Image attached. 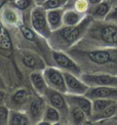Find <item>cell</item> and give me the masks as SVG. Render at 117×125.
Here are the masks:
<instances>
[{
    "label": "cell",
    "instance_id": "cell-26",
    "mask_svg": "<svg viewBox=\"0 0 117 125\" xmlns=\"http://www.w3.org/2000/svg\"><path fill=\"white\" fill-rule=\"evenodd\" d=\"M24 62H25V65H27L28 67H34L35 66V60L32 58V56H24V59H23Z\"/></svg>",
    "mask_w": 117,
    "mask_h": 125
},
{
    "label": "cell",
    "instance_id": "cell-7",
    "mask_svg": "<svg viewBox=\"0 0 117 125\" xmlns=\"http://www.w3.org/2000/svg\"><path fill=\"white\" fill-rule=\"evenodd\" d=\"M54 58H55L56 62H57L61 67H63V68H68V69H71V70H73L74 72H76V73L79 72L78 67H77L75 64H74V62L68 58V56H66L65 54L57 53V52H56V53H54Z\"/></svg>",
    "mask_w": 117,
    "mask_h": 125
},
{
    "label": "cell",
    "instance_id": "cell-1",
    "mask_svg": "<svg viewBox=\"0 0 117 125\" xmlns=\"http://www.w3.org/2000/svg\"><path fill=\"white\" fill-rule=\"evenodd\" d=\"M94 34L95 37L106 46H117V25L109 23L99 25L94 30Z\"/></svg>",
    "mask_w": 117,
    "mask_h": 125
},
{
    "label": "cell",
    "instance_id": "cell-8",
    "mask_svg": "<svg viewBox=\"0 0 117 125\" xmlns=\"http://www.w3.org/2000/svg\"><path fill=\"white\" fill-rule=\"evenodd\" d=\"M81 33V29L79 27H68L61 31V35L63 38H65L67 42H74Z\"/></svg>",
    "mask_w": 117,
    "mask_h": 125
},
{
    "label": "cell",
    "instance_id": "cell-5",
    "mask_svg": "<svg viewBox=\"0 0 117 125\" xmlns=\"http://www.w3.org/2000/svg\"><path fill=\"white\" fill-rule=\"evenodd\" d=\"M65 80H66V84H67L68 88L71 91L75 92V93H80V94H82V93H85L88 89L87 85L83 84L82 82H80L77 78L72 76L71 74L66 73L65 74Z\"/></svg>",
    "mask_w": 117,
    "mask_h": 125
},
{
    "label": "cell",
    "instance_id": "cell-12",
    "mask_svg": "<svg viewBox=\"0 0 117 125\" xmlns=\"http://www.w3.org/2000/svg\"><path fill=\"white\" fill-rule=\"evenodd\" d=\"M115 101L112 100H106V98H95L94 100V105H93V111L97 114L104 111L106 108H108L112 104H114Z\"/></svg>",
    "mask_w": 117,
    "mask_h": 125
},
{
    "label": "cell",
    "instance_id": "cell-3",
    "mask_svg": "<svg viewBox=\"0 0 117 125\" xmlns=\"http://www.w3.org/2000/svg\"><path fill=\"white\" fill-rule=\"evenodd\" d=\"M85 95L89 100L106 98L117 102V87L116 86H95L87 89Z\"/></svg>",
    "mask_w": 117,
    "mask_h": 125
},
{
    "label": "cell",
    "instance_id": "cell-14",
    "mask_svg": "<svg viewBox=\"0 0 117 125\" xmlns=\"http://www.w3.org/2000/svg\"><path fill=\"white\" fill-rule=\"evenodd\" d=\"M42 109H43V104H42V102H40V101L34 102L31 105V109H30L32 116H33L34 118H37L39 115H41Z\"/></svg>",
    "mask_w": 117,
    "mask_h": 125
},
{
    "label": "cell",
    "instance_id": "cell-21",
    "mask_svg": "<svg viewBox=\"0 0 117 125\" xmlns=\"http://www.w3.org/2000/svg\"><path fill=\"white\" fill-rule=\"evenodd\" d=\"M31 77H32V81H33L36 88H38V89H42V88L44 87V81H43V79H42V77L40 75L33 74Z\"/></svg>",
    "mask_w": 117,
    "mask_h": 125
},
{
    "label": "cell",
    "instance_id": "cell-9",
    "mask_svg": "<svg viewBox=\"0 0 117 125\" xmlns=\"http://www.w3.org/2000/svg\"><path fill=\"white\" fill-rule=\"evenodd\" d=\"M111 7H112V4L109 0L105 2H100L97 4V6L94 7V17H98V18H106L107 14L110 12Z\"/></svg>",
    "mask_w": 117,
    "mask_h": 125
},
{
    "label": "cell",
    "instance_id": "cell-17",
    "mask_svg": "<svg viewBox=\"0 0 117 125\" xmlns=\"http://www.w3.org/2000/svg\"><path fill=\"white\" fill-rule=\"evenodd\" d=\"M79 20H80V18H79V15L75 12H68L65 15V22L70 26L76 25L79 22Z\"/></svg>",
    "mask_w": 117,
    "mask_h": 125
},
{
    "label": "cell",
    "instance_id": "cell-32",
    "mask_svg": "<svg viewBox=\"0 0 117 125\" xmlns=\"http://www.w3.org/2000/svg\"><path fill=\"white\" fill-rule=\"evenodd\" d=\"M2 98H3V93H2V92H0V102L2 101Z\"/></svg>",
    "mask_w": 117,
    "mask_h": 125
},
{
    "label": "cell",
    "instance_id": "cell-28",
    "mask_svg": "<svg viewBox=\"0 0 117 125\" xmlns=\"http://www.w3.org/2000/svg\"><path fill=\"white\" fill-rule=\"evenodd\" d=\"M29 4H30L29 0H20V1L18 2V6L20 8H22V9H25V8H27L29 6Z\"/></svg>",
    "mask_w": 117,
    "mask_h": 125
},
{
    "label": "cell",
    "instance_id": "cell-20",
    "mask_svg": "<svg viewBox=\"0 0 117 125\" xmlns=\"http://www.w3.org/2000/svg\"><path fill=\"white\" fill-rule=\"evenodd\" d=\"M10 123L15 124V125H24V124H27L28 121H27V119L25 118V116L20 115V114H13Z\"/></svg>",
    "mask_w": 117,
    "mask_h": 125
},
{
    "label": "cell",
    "instance_id": "cell-13",
    "mask_svg": "<svg viewBox=\"0 0 117 125\" xmlns=\"http://www.w3.org/2000/svg\"><path fill=\"white\" fill-rule=\"evenodd\" d=\"M33 25L36 29H43L45 27V19L41 12L36 11L33 14Z\"/></svg>",
    "mask_w": 117,
    "mask_h": 125
},
{
    "label": "cell",
    "instance_id": "cell-2",
    "mask_svg": "<svg viewBox=\"0 0 117 125\" xmlns=\"http://www.w3.org/2000/svg\"><path fill=\"white\" fill-rule=\"evenodd\" d=\"M116 50L110 49H99L87 52L88 60L98 66H107L117 62Z\"/></svg>",
    "mask_w": 117,
    "mask_h": 125
},
{
    "label": "cell",
    "instance_id": "cell-34",
    "mask_svg": "<svg viewBox=\"0 0 117 125\" xmlns=\"http://www.w3.org/2000/svg\"><path fill=\"white\" fill-rule=\"evenodd\" d=\"M115 118H116V119H117V114H116V115H115Z\"/></svg>",
    "mask_w": 117,
    "mask_h": 125
},
{
    "label": "cell",
    "instance_id": "cell-11",
    "mask_svg": "<svg viewBox=\"0 0 117 125\" xmlns=\"http://www.w3.org/2000/svg\"><path fill=\"white\" fill-rule=\"evenodd\" d=\"M116 114H117V102L112 104V105L109 106L108 108H106L104 111L95 114V119H97V120L108 119V118H111V117L115 116Z\"/></svg>",
    "mask_w": 117,
    "mask_h": 125
},
{
    "label": "cell",
    "instance_id": "cell-24",
    "mask_svg": "<svg viewBox=\"0 0 117 125\" xmlns=\"http://www.w3.org/2000/svg\"><path fill=\"white\" fill-rule=\"evenodd\" d=\"M46 116L51 121H58V118H60V117H58V113L55 110V109H52V108H48L47 113H46Z\"/></svg>",
    "mask_w": 117,
    "mask_h": 125
},
{
    "label": "cell",
    "instance_id": "cell-30",
    "mask_svg": "<svg viewBox=\"0 0 117 125\" xmlns=\"http://www.w3.org/2000/svg\"><path fill=\"white\" fill-rule=\"evenodd\" d=\"M102 0H88V2L89 3H92V4H98V3H100Z\"/></svg>",
    "mask_w": 117,
    "mask_h": 125
},
{
    "label": "cell",
    "instance_id": "cell-16",
    "mask_svg": "<svg viewBox=\"0 0 117 125\" xmlns=\"http://www.w3.org/2000/svg\"><path fill=\"white\" fill-rule=\"evenodd\" d=\"M50 101H51V104L56 108L62 109V108L65 107V102H64V98L62 97L61 94H58V93H52L51 97H50Z\"/></svg>",
    "mask_w": 117,
    "mask_h": 125
},
{
    "label": "cell",
    "instance_id": "cell-10",
    "mask_svg": "<svg viewBox=\"0 0 117 125\" xmlns=\"http://www.w3.org/2000/svg\"><path fill=\"white\" fill-rule=\"evenodd\" d=\"M75 104L78 106V108H80L81 110L86 114L87 116L92 115V112H93V105L90 101L88 100V97H83V96H75L73 98Z\"/></svg>",
    "mask_w": 117,
    "mask_h": 125
},
{
    "label": "cell",
    "instance_id": "cell-25",
    "mask_svg": "<svg viewBox=\"0 0 117 125\" xmlns=\"http://www.w3.org/2000/svg\"><path fill=\"white\" fill-rule=\"evenodd\" d=\"M21 30H22L24 36L27 39H29V40H33L34 39V34L32 33V31H30L29 29H27L26 27H22V28H21Z\"/></svg>",
    "mask_w": 117,
    "mask_h": 125
},
{
    "label": "cell",
    "instance_id": "cell-4",
    "mask_svg": "<svg viewBox=\"0 0 117 125\" xmlns=\"http://www.w3.org/2000/svg\"><path fill=\"white\" fill-rule=\"evenodd\" d=\"M82 79L86 84L94 86H116L117 87V76L111 74H93L83 75Z\"/></svg>",
    "mask_w": 117,
    "mask_h": 125
},
{
    "label": "cell",
    "instance_id": "cell-33",
    "mask_svg": "<svg viewBox=\"0 0 117 125\" xmlns=\"http://www.w3.org/2000/svg\"><path fill=\"white\" fill-rule=\"evenodd\" d=\"M0 48H1V37H0Z\"/></svg>",
    "mask_w": 117,
    "mask_h": 125
},
{
    "label": "cell",
    "instance_id": "cell-18",
    "mask_svg": "<svg viewBox=\"0 0 117 125\" xmlns=\"http://www.w3.org/2000/svg\"><path fill=\"white\" fill-rule=\"evenodd\" d=\"M12 48V42H10V38L7 33H4L1 38V49L4 51H9Z\"/></svg>",
    "mask_w": 117,
    "mask_h": 125
},
{
    "label": "cell",
    "instance_id": "cell-23",
    "mask_svg": "<svg viewBox=\"0 0 117 125\" xmlns=\"http://www.w3.org/2000/svg\"><path fill=\"white\" fill-rule=\"evenodd\" d=\"M106 22L117 23V5L112 10H110V12L107 14V17H106Z\"/></svg>",
    "mask_w": 117,
    "mask_h": 125
},
{
    "label": "cell",
    "instance_id": "cell-15",
    "mask_svg": "<svg viewBox=\"0 0 117 125\" xmlns=\"http://www.w3.org/2000/svg\"><path fill=\"white\" fill-rule=\"evenodd\" d=\"M85 115L86 114L84 113L80 108H74L72 111V117H73V120L75 123H81L84 119H85Z\"/></svg>",
    "mask_w": 117,
    "mask_h": 125
},
{
    "label": "cell",
    "instance_id": "cell-31",
    "mask_svg": "<svg viewBox=\"0 0 117 125\" xmlns=\"http://www.w3.org/2000/svg\"><path fill=\"white\" fill-rule=\"evenodd\" d=\"M109 1L111 2V4H112V5H115V6L117 5V0H109Z\"/></svg>",
    "mask_w": 117,
    "mask_h": 125
},
{
    "label": "cell",
    "instance_id": "cell-27",
    "mask_svg": "<svg viewBox=\"0 0 117 125\" xmlns=\"http://www.w3.org/2000/svg\"><path fill=\"white\" fill-rule=\"evenodd\" d=\"M60 5V0H48L47 6L49 8H57Z\"/></svg>",
    "mask_w": 117,
    "mask_h": 125
},
{
    "label": "cell",
    "instance_id": "cell-19",
    "mask_svg": "<svg viewBox=\"0 0 117 125\" xmlns=\"http://www.w3.org/2000/svg\"><path fill=\"white\" fill-rule=\"evenodd\" d=\"M48 20L52 26H57L60 24L61 21V12L60 11H51L48 13Z\"/></svg>",
    "mask_w": 117,
    "mask_h": 125
},
{
    "label": "cell",
    "instance_id": "cell-29",
    "mask_svg": "<svg viewBox=\"0 0 117 125\" xmlns=\"http://www.w3.org/2000/svg\"><path fill=\"white\" fill-rule=\"evenodd\" d=\"M7 117V111L5 108H0V120H5Z\"/></svg>",
    "mask_w": 117,
    "mask_h": 125
},
{
    "label": "cell",
    "instance_id": "cell-6",
    "mask_svg": "<svg viewBox=\"0 0 117 125\" xmlns=\"http://www.w3.org/2000/svg\"><path fill=\"white\" fill-rule=\"evenodd\" d=\"M47 77L50 80V82L54 84L57 88H58L60 90L65 91V82H64V78L61 75L60 72H58L56 70H48L47 71Z\"/></svg>",
    "mask_w": 117,
    "mask_h": 125
},
{
    "label": "cell",
    "instance_id": "cell-22",
    "mask_svg": "<svg viewBox=\"0 0 117 125\" xmlns=\"http://www.w3.org/2000/svg\"><path fill=\"white\" fill-rule=\"evenodd\" d=\"M26 95H27V93L25 90H19L13 96V101L18 104H23L26 101Z\"/></svg>",
    "mask_w": 117,
    "mask_h": 125
}]
</instances>
